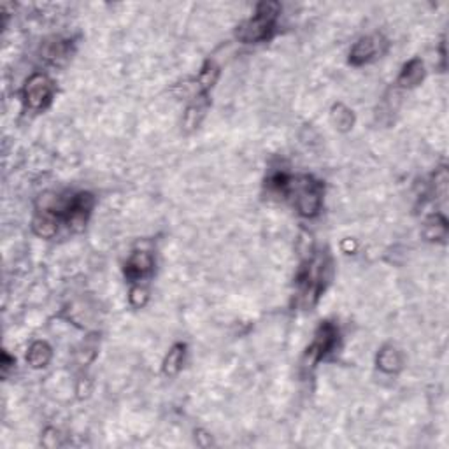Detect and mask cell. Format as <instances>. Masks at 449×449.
Segmentation results:
<instances>
[{
  "label": "cell",
  "mask_w": 449,
  "mask_h": 449,
  "mask_svg": "<svg viewBox=\"0 0 449 449\" xmlns=\"http://www.w3.org/2000/svg\"><path fill=\"white\" fill-rule=\"evenodd\" d=\"M330 118H332V123L336 125V128L339 130L347 132L353 128L354 125V114L349 107H346L344 104H336L332 107V113H330Z\"/></svg>",
  "instance_id": "2e32d148"
},
{
  "label": "cell",
  "mask_w": 449,
  "mask_h": 449,
  "mask_svg": "<svg viewBox=\"0 0 449 449\" xmlns=\"http://www.w3.org/2000/svg\"><path fill=\"white\" fill-rule=\"evenodd\" d=\"M377 367L386 374H395L402 369V354L397 347L384 346L377 353Z\"/></svg>",
  "instance_id": "4fadbf2b"
},
{
  "label": "cell",
  "mask_w": 449,
  "mask_h": 449,
  "mask_svg": "<svg viewBox=\"0 0 449 449\" xmlns=\"http://www.w3.org/2000/svg\"><path fill=\"white\" fill-rule=\"evenodd\" d=\"M448 171H446V167H441L435 172V191L441 194L442 197H444L446 191H448Z\"/></svg>",
  "instance_id": "ac0fdd59"
},
{
  "label": "cell",
  "mask_w": 449,
  "mask_h": 449,
  "mask_svg": "<svg viewBox=\"0 0 449 449\" xmlns=\"http://www.w3.org/2000/svg\"><path fill=\"white\" fill-rule=\"evenodd\" d=\"M337 340H339V330L333 323L325 322L318 326L316 333H314L313 342L309 344L306 351V360L310 367L314 363H318L322 358H325L330 351L336 347Z\"/></svg>",
  "instance_id": "5b68a950"
},
{
  "label": "cell",
  "mask_w": 449,
  "mask_h": 449,
  "mask_svg": "<svg viewBox=\"0 0 449 449\" xmlns=\"http://www.w3.org/2000/svg\"><path fill=\"white\" fill-rule=\"evenodd\" d=\"M33 234L42 239H49L58 230V214L53 212V209H42L37 211L32 219Z\"/></svg>",
  "instance_id": "9c48e42d"
},
{
  "label": "cell",
  "mask_w": 449,
  "mask_h": 449,
  "mask_svg": "<svg viewBox=\"0 0 449 449\" xmlns=\"http://www.w3.org/2000/svg\"><path fill=\"white\" fill-rule=\"evenodd\" d=\"M326 267H329V262L325 256H314L300 269L299 276H297V292H299V300L304 307H313L318 302L320 295L325 288Z\"/></svg>",
  "instance_id": "3957f363"
},
{
  "label": "cell",
  "mask_w": 449,
  "mask_h": 449,
  "mask_svg": "<svg viewBox=\"0 0 449 449\" xmlns=\"http://www.w3.org/2000/svg\"><path fill=\"white\" fill-rule=\"evenodd\" d=\"M184 354H187V346L184 344H174L171 347V351H168L164 360V372L167 376H175L181 370L184 362Z\"/></svg>",
  "instance_id": "9a60e30c"
},
{
  "label": "cell",
  "mask_w": 449,
  "mask_h": 449,
  "mask_svg": "<svg viewBox=\"0 0 449 449\" xmlns=\"http://www.w3.org/2000/svg\"><path fill=\"white\" fill-rule=\"evenodd\" d=\"M95 205V198H93L92 194L88 191H81V194H76L69 200V204L65 205V214L62 216L65 219V223L69 225V228H72L74 232H81L86 227V221L92 214V209Z\"/></svg>",
  "instance_id": "8992f818"
},
{
  "label": "cell",
  "mask_w": 449,
  "mask_h": 449,
  "mask_svg": "<svg viewBox=\"0 0 449 449\" xmlns=\"http://www.w3.org/2000/svg\"><path fill=\"white\" fill-rule=\"evenodd\" d=\"M11 365H15V358L9 356V353L2 354V370H4V374H8L9 367Z\"/></svg>",
  "instance_id": "ffe728a7"
},
{
  "label": "cell",
  "mask_w": 449,
  "mask_h": 449,
  "mask_svg": "<svg viewBox=\"0 0 449 449\" xmlns=\"http://www.w3.org/2000/svg\"><path fill=\"white\" fill-rule=\"evenodd\" d=\"M269 187L290 198L299 214L306 216V218H314L322 209L325 188H323L322 181H316L310 175L293 178V175L278 172L269 179Z\"/></svg>",
  "instance_id": "6da1fadb"
},
{
  "label": "cell",
  "mask_w": 449,
  "mask_h": 449,
  "mask_svg": "<svg viewBox=\"0 0 449 449\" xmlns=\"http://www.w3.org/2000/svg\"><path fill=\"white\" fill-rule=\"evenodd\" d=\"M425 77V65L420 58H414L407 62L398 76L397 84L402 88H414L423 81Z\"/></svg>",
  "instance_id": "8fae6325"
},
{
  "label": "cell",
  "mask_w": 449,
  "mask_h": 449,
  "mask_svg": "<svg viewBox=\"0 0 449 449\" xmlns=\"http://www.w3.org/2000/svg\"><path fill=\"white\" fill-rule=\"evenodd\" d=\"M153 271V256L148 251H134L125 263V278L137 283L151 274Z\"/></svg>",
  "instance_id": "ba28073f"
},
{
  "label": "cell",
  "mask_w": 449,
  "mask_h": 449,
  "mask_svg": "<svg viewBox=\"0 0 449 449\" xmlns=\"http://www.w3.org/2000/svg\"><path fill=\"white\" fill-rule=\"evenodd\" d=\"M279 15H281L279 2H262L256 8L255 15L237 26L235 37L244 44H255L271 39Z\"/></svg>",
  "instance_id": "7a4b0ae2"
},
{
  "label": "cell",
  "mask_w": 449,
  "mask_h": 449,
  "mask_svg": "<svg viewBox=\"0 0 449 449\" xmlns=\"http://www.w3.org/2000/svg\"><path fill=\"white\" fill-rule=\"evenodd\" d=\"M207 107H209V93H200V95L195 97V100L188 106L187 113H184L183 125L188 132L195 130V128L200 125L202 118L205 116Z\"/></svg>",
  "instance_id": "30bf717a"
},
{
  "label": "cell",
  "mask_w": 449,
  "mask_h": 449,
  "mask_svg": "<svg viewBox=\"0 0 449 449\" xmlns=\"http://www.w3.org/2000/svg\"><path fill=\"white\" fill-rule=\"evenodd\" d=\"M55 95V83L46 74H33L23 88V97L30 109L40 111L52 104Z\"/></svg>",
  "instance_id": "277c9868"
},
{
  "label": "cell",
  "mask_w": 449,
  "mask_h": 449,
  "mask_svg": "<svg viewBox=\"0 0 449 449\" xmlns=\"http://www.w3.org/2000/svg\"><path fill=\"white\" fill-rule=\"evenodd\" d=\"M386 40L383 36H367L362 37L360 40L353 44V48L349 52V63L351 65H363V63L370 62L377 53H383L386 48Z\"/></svg>",
  "instance_id": "52a82bcc"
},
{
  "label": "cell",
  "mask_w": 449,
  "mask_h": 449,
  "mask_svg": "<svg viewBox=\"0 0 449 449\" xmlns=\"http://www.w3.org/2000/svg\"><path fill=\"white\" fill-rule=\"evenodd\" d=\"M52 360V347L44 340H37L32 346L29 347V353H26V362L29 365H32L33 369H42L46 367Z\"/></svg>",
  "instance_id": "5bb4252c"
},
{
  "label": "cell",
  "mask_w": 449,
  "mask_h": 449,
  "mask_svg": "<svg viewBox=\"0 0 449 449\" xmlns=\"http://www.w3.org/2000/svg\"><path fill=\"white\" fill-rule=\"evenodd\" d=\"M423 235L428 241H444L446 235H448V219L439 212L428 216L425 219Z\"/></svg>",
  "instance_id": "7c38bea8"
},
{
  "label": "cell",
  "mask_w": 449,
  "mask_h": 449,
  "mask_svg": "<svg viewBox=\"0 0 449 449\" xmlns=\"http://www.w3.org/2000/svg\"><path fill=\"white\" fill-rule=\"evenodd\" d=\"M148 302V292L141 286H134L130 290V304L134 307H143Z\"/></svg>",
  "instance_id": "d6986e66"
},
{
  "label": "cell",
  "mask_w": 449,
  "mask_h": 449,
  "mask_svg": "<svg viewBox=\"0 0 449 449\" xmlns=\"http://www.w3.org/2000/svg\"><path fill=\"white\" fill-rule=\"evenodd\" d=\"M218 76H219L218 65H216L214 62L205 63V65L202 67L200 74H198V79H197V86L200 88V92L209 93V90H211V88L214 86L216 81H218Z\"/></svg>",
  "instance_id": "e0dca14e"
}]
</instances>
